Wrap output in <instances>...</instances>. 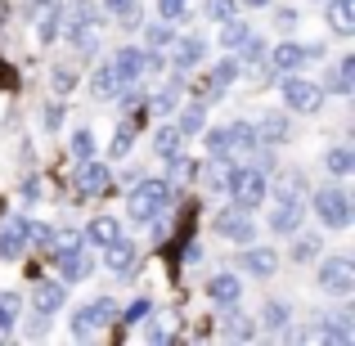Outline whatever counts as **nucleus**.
Masks as SVG:
<instances>
[{"mask_svg": "<svg viewBox=\"0 0 355 346\" xmlns=\"http://www.w3.org/2000/svg\"><path fill=\"white\" fill-rule=\"evenodd\" d=\"M59 32H68V41L77 45L81 54H90V50H95V41H99V32H104V14H99L90 0H72V5L63 9Z\"/></svg>", "mask_w": 355, "mask_h": 346, "instance_id": "nucleus-1", "label": "nucleus"}, {"mask_svg": "<svg viewBox=\"0 0 355 346\" xmlns=\"http://www.w3.org/2000/svg\"><path fill=\"white\" fill-rule=\"evenodd\" d=\"M225 189H230V198H234V207L239 211H257L261 202H266V193H270V180H266V171L261 166H230L225 171Z\"/></svg>", "mask_w": 355, "mask_h": 346, "instance_id": "nucleus-2", "label": "nucleus"}, {"mask_svg": "<svg viewBox=\"0 0 355 346\" xmlns=\"http://www.w3.org/2000/svg\"><path fill=\"white\" fill-rule=\"evenodd\" d=\"M166 202H171V184L166 180H139L130 189V220L148 225V220H157L166 211Z\"/></svg>", "mask_w": 355, "mask_h": 346, "instance_id": "nucleus-3", "label": "nucleus"}, {"mask_svg": "<svg viewBox=\"0 0 355 346\" xmlns=\"http://www.w3.org/2000/svg\"><path fill=\"white\" fill-rule=\"evenodd\" d=\"M311 207L320 211V225H329V230H351V193L342 189V184H324V189H315Z\"/></svg>", "mask_w": 355, "mask_h": 346, "instance_id": "nucleus-4", "label": "nucleus"}, {"mask_svg": "<svg viewBox=\"0 0 355 346\" xmlns=\"http://www.w3.org/2000/svg\"><path fill=\"white\" fill-rule=\"evenodd\" d=\"M113 320H117V302L113 297H95V302H86L72 315V338H95V333H104Z\"/></svg>", "mask_w": 355, "mask_h": 346, "instance_id": "nucleus-5", "label": "nucleus"}, {"mask_svg": "<svg viewBox=\"0 0 355 346\" xmlns=\"http://www.w3.org/2000/svg\"><path fill=\"white\" fill-rule=\"evenodd\" d=\"M320 288L329 297H351L355 293V261L351 257H324L320 261Z\"/></svg>", "mask_w": 355, "mask_h": 346, "instance_id": "nucleus-6", "label": "nucleus"}, {"mask_svg": "<svg viewBox=\"0 0 355 346\" xmlns=\"http://www.w3.org/2000/svg\"><path fill=\"white\" fill-rule=\"evenodd\" d=\"M279 95H284V104L293 113H320V104H324V86H315L306 77H284L279 81Z\"/></svg>", "mask_w": 355, "mask_h": 346, "instance_id": "nucleus-7", "label": "nucleus"}, {"mask_svg": "<svg viewBox=\"0 0 355 346\" xmlns=\"http://www.w3.org/2000/svg\"><path fill=\"white\" fill-rule=\"evenodd\" d=\"M63 302H68V284L63 279H41V284H32V311L36 315H59Z\"/></svg>", "mask_w": 355, "mask_h": 346, "instance_id": "nucleus-8", "label": "nucleus"}, {"mask_svg": "<svg viewBox=\"0 0 355 346\" xmlns=\"http://www.w3.org/2000/svg\"><path fill=\"white\" fill-rule=\"evenodd\" d=\"M211 230L225 234V239H234L239 248H248V243L257 239V225H252V216H248V211H239V207H225V211L216 216V225H211Z\"/></svg>", "mask_w": 355, "mask_h": 346, "instance_id": "nucleus-9", "label": "nucleus"}, {"mask_svg": "<svg viewBox=\"0 0 355 346\" xmlns=\"http://www.w3.org/2000/svg\"><path fill=\"white\" fill-rule=\"evenodd\" d=\"M311 59H324V45H293V41H284V45L270 50V68H284V72L302 68V63H311Z\"/></svg>", "mask_w": 355, "mask_h": 346, "instance_id": "nucleus-10", "label": "nucleus"}, {"mask_svg": "<svg viewBox=\"0 0 355 346\" xmlns=\"http://www.w3.org/2000/svg\"><path fill=\"white\" fill-rule=\"evenodd\" d=\"M306 220V198H275V211H270V230L275 234H297Z\"/></svg>", "mask_w": 355, "mask_h": 346, "instance_id": "nucleus-11", "label": "nucleus"}, {"mask_svg": "<svg viewBox=\"0 0 355 346\" xmlns=\"http://www.w3.org/2000/svg\"><path fill=\"white\" fill-rule=\"evenodd\" d=\"M113 68L121 77V86H130V81H139L148 72V50H139V45H121L113 54Z\"/></svg>", "mask_w": 355, "mask_h": 346, "instance_id": "nucleus-12", "label": "nucleus"}, {"mask_svg": "<svg viewBox=\"0 0 355 346\" xmlns=\"http://www.w3.org/2000/svg\"><path fill=\"white\" fill-rule=\"evenodd\" d=\"M257 139H261V148H275V144H284L288 139V130H293V121H288V113H279V108H270V113H261L257 121Z\"/></svg>", "mask_w": 355, "mask_h": 346, "instance_id": "nucleus-13", "label": "nucleus"}, {"mask_svg": "<svg viewBox=\"0 0 355 346\" xmlns=\"http://www.w3.org/2000/svg\"><path fill=\"white\" fill-rule=\"evenodd\" d=\"M239 266L248 270L252 279H270L279 270V252L275 248H257V243H248V248H243V257H239Z\"/></svg>", "mask_w": 355, "mask_h": 346, "instance_id": "nucleus-14", "label": "nucleus"}, {"mask_svg": "<svg viewBox=\"0 0 355 346\" xmlns=\"http://www.w3.org/2000/svg\"><path fill=\"white\" fill-rule=\"evenodd\" d=\"M320 338L351 346V342H355V315H351V311H329V315H320Z\"/></svg>", "mask_w": 355, "mask_h": 346, "instance_id": "nucleus-15", "label": "nucleus"}, {"mask_svg": "<svg viewBox=\"0 0 355 346\" xmlns=\"http://www.w3.org/2000/svg\"><path fill=\"white\" fill-rule=\"evenodd\" d=\"M135 257H139V248L130 239H121V234H117L113 243H104V266L117 270V275H126V270L135 266Z\"/></svg>", "mask_w": 355, "mask_h": 346, "instance_id": "nucleus-16", "label": "nucleus"}, {"mask_svg": "<svg viewBox=\"0 0 355 346\" xmlns=\"http://www.w3.org/2000/svg\"><path fill=\"white\" fill-rule=\"evenodd\" d=\"M108 166L104 162H95V157H86V162H81V171H77V189L81 193H104L108 189Z\"/></svg>", "mask_w": 355, "mask_h": 346, "instance_id": "nucleus-17", "label": "nucleus"}, {"mask_svg": "<svg viewBox=\"0 0 355 346\" xmlns=\"http://www.w3.org/2000/svg\"><path fill=\"white\" fill-rule=\"evenodd\" d=\"M202 54H207V45L198 41V36H184V41H175V54H171V68L175 72H189L202 63Z\"/></svg>", "mask_w": 355, "mask_h": 346, "instance_id": "nucleus-18", "label": "nucleus"}, {"mask_svg": "<svg viewBox=\"0 0 355 346\" xmlns=\"http://www.w3.org/2000/svg\"><path fill=\"white\" fill-rule=\"evenodd\" d=\"M324 5H329L333 36H351L355 32V0H324Z\"/></svg>", "mask_w": 355, "mask_h": 346, "instance_id": "nucleus-19", "label": "nucleus"}, {"mask_svg": "<svg viewBox=\"0 0 355 346\" xmlns=\"http://www.w3.org/2000/svg\"><path fill=\"white\" fill-rule=\"evenodd\" d=\"M288 320H293V311H288V302H266V306H261V329H266L270 338H279V333H288Z\"/></svg>", "mask_w": 355, "mask_h": 346, "instance_id": "nucleus-20", "label": "nucleus"}, {"mask_svg": "<svg viewBox=\"0 0 355 346\" xmlns=\"http://www.w3.org/2000/svg\"><path fill=\"white\" fill-rule=\"evenodd\" d=\"M207 297H211L216 306H234L239 297H243V284H239L234 275H216V279L207 284Z\"/></svg>", "mask_w": 355, "mask_h": 346, "instance_id": "nucleus-21", "label": "nucleus"}, {"mask_svg": "<svg viewBox=\"0 0 355 346\" xmlns=\"http://www.w3.org/2000/svg\"><path fill=\"white\" fill-rule=\"evenodd\" d=\"M202 144H207V153L216 157V162L234 157V139H230V126H211V130H202Z\"/></svg>", "mask_w": 355, "mask_h": 346, "instance_id": "nucleus-22", "label": "nucleus"}, {"mask_svg": "<svg viewBox=\"0 0 355 346\" xmlns=\"http://www.w3.org/2000/svg\"><path fill=\"white\" fill-rule=\"evenodd\" d=\"M59 270H63V284H81V279L90 275V257H86V248L81 252H68V257H59Z\"/></svg>", "mask_w": 355, "mask_h": 346, "instance_id": "nucleus-23", "label": "nucleus"}, {"mask_svg": "<svg viewBox=\"0 0 355 346\" xmlns=\"http://www.w3.org/2000/svg\"><path fill=\"white\" fill-rule=\"evenodd\" d=\"M23 225L27 220H9V225L0 230V261H14L18 252H23Z\"/></svg>", "mask_w": 355, "mask_h": 346, "instance_id": "nucleus-24", "label": "nucleus"}, {"mask_svg": "<svg viewBox=\"0 0 355 346\" xmlns=\"http://www.w3.org/2000/svg\"><path fill=\"white\" fill-rule=\"evenodd\" d=\"M220 329H225V338H230V342H252V338H257V324H252L248 315H239V311H230Z\"/></svg>", "mask_w": 355, "mask_h": 346, "instance_id": "nucleus-25", "label": "nucleus"}, {"mask_svg": "<svg viewBox=\"0 0 355 346\" xmlns=\"http://www.w3.org/2000/svg\"><path fill=\"white\" fill-rule=\"evenodd\" d=\"M90 86H95V95H117V90H121V77H117L113 59H108V63H99V68H95Z\"/></svg>", "mask_w": 355, "mask_h": 346, "instance_id": "nucleus-26", "label": "nucleus"}, {"mask_svg": "<svg viewBox=\"0 0 355 346\" xmlns=\"http://www.w3.org/2000/svg\"><path fill=\"white\" fill-rule=\"evenodd\" d=\"M117 234H121V225H117L113 216H95V220H90V230H86V239L95 243V248H104V243H113Z\"/></svg>", "mask_w": 355, "mask_h": 346, "instance_id": "nucleus-27", "label": "nucleus"}, {"mask_svg": "<svg viewBox=\"0 0 355 346\" xmlns=\"http://www.w3.org/2000/svg\"><path fill=\"white\" fill-rule=\"evenodd\" d=\"M59 23H63V9L59 5H50V9H41V32H36V36H41V45H54V41H59Z\"/></svg>", "mask_w": 355, "mask_h": 346, "instance_id": "nucleus-28", "label": "nucleus"}, {"mask_svg": "<svg viewBox=\"0 0 355 346\" xmlns=\"http://www.w3.org/2000/svg\"><path fill=\"white\" fill-rule=\"evenodd\" d=\"M81 248H86V234H81V230H63V234H54V243H50L54 261L68 257V252H81Z\"/></svg>", "mask_w": 355, "mask_h": 346, "instance_id": "nucleus-29", "label": "nucleus"}, {"mask_svg": "<svg viewBox=\"0 0 355 346\" xmlns=\"http://www.w3.org/2000/svg\"><path fill=\"white\" fill-rule=\"evenodd\" d=\"M275 198H306V175L302 171H288L275 180Z\"/></svg>", "mask_w": 355, "mask_h": 346, "instance_id": "nucleus-30", "label": "nucleus"}, {"mask_svg": "<svg viewBox=\"0 0 355 346\" xmlns=\"http://www.w3.org/2000/svg\"><path fill=\"white\" fill-rule=\"evenodd\" d=\"M18 315H23V297H18V293H0V333L14 329Z\"/></svg>", "mask_w": 355, "mask_h": 346, "instance_id": "nucleus-31", "label": "nucleus"}, {"mask_svg": "<svg viewBox=\"0 0 355 346\" xmlns=\"http://www.w3.org/2000/svg\"><path fill=\"white\" fill-rule=\"evenodd\" d=\"M234 77H239V63H234V59H220L216 68H211V86H207V95H220V90H225Z\"/></svg>", "mask_w": 355, "mask_h": 346, "instance_id": "nucleus-32", "label": "nucleus"}, {"mask_svg": "<svg viewBox=\"0 0 355 346\" xmlns=\"http://www.w3.org/2000/svg\"><path fill=\"white\" fill-rule=\"evenodd\" d=\"M180 144H184L180 126H162V130H157V139H153V148H157L162 157H175V153H180Z\"/></svg>", "mask_w": 355, "mask_h": 346, "instance_id": "nucleus-33", "label": "nucleus"}, {"mask_svg": "<svg viewBox=\"0 0 355 346\" xmlns=\"http://www.w3.org/2000/svg\"><path fill=\"white\" fill-rule=\"evenodd\" d=\"M175 104H180V72H175V77L166 81L162 90H157V99H153V113H171Z\"/></svg>", "mask_w": 355, "mask_h": 346, "instance_id": "nucleus-34", "label": "nucleus"}, {"mask_svg": "<svg viewBox=\"0 0 355 346\" xmlns=\"http://www.w3.org/2000/svg\"><path fill=\"white\" fill-rule=\"evenodd\" d=\"M248 36H252L248 23H239V18H225V32H220V45H225V50H239Z\"/></svg>", "mask_w": 355, "mask_h": 346, "instance_id": "nucleus-35", "label": "nucleus"}, {"mask_svg": "<svg viewBox=\"0 0 355 346\" xmlns=\"http://www.w3.org/2000/svg\"><path fill=\"white\" fill-rule=\"evenodd\" d=\"M148 315H153V302H148V297H139V302H130L126 311H121V324H126V329H139Z\"/></svg>", "mask_w": 355, "mask_h": 346, "instance_id": "nucleus-36", "label": "nucleus"}, {"mask_svg": "<svg viewBox=\"0 0 355 346\" xmlns=\"http://www.w3.org/2000/svg\"><path fill=\"white\" fill-rule=\"evenodd\" d=\"M324 162H329L333 175H351L355 171V153H351V148H329V157H324Z\"/></svg>", "mask_w": 355, "mask_h": 346, "instance_id": "nucleus-37", "label": "nucleus"}, {"mask_svg": "<svg viewBox=\"0 0 355 346\" xmlns=\"http://www.w3.org/2000/svg\"><path fill=\"white\" fill-rule=\"evenodd\" d=\"M50 86L59 90V95H72V86H77V72H72L68 63H54V68H50Z\"/></svg>", "mask_w": 355, "mask_h": 346, "instance_id": "nucleus-38", "label": "nucleus"}, {"mask_svg": "<svg viewBox=\"0 0 355 346\" xmlns=\"http://www.w3.org/2000/svg\"><path fill=\"white\" fill-rule=\"evenodd\" d=\"M144 41H148V50H162V45H171L175 41V32H171V23H153V27H144Z\"/></svg>", "mask_w": 355, "mask_h": 346, "instance_id": "nucleus-39", "label": "nucleus"}, {"mask_svg": "<svg viewBox=\"0 0 355 346\" xmlns=\"http://www.w3.org/2000/svg\"><path fill=\"white\" fill-rule=\"evenodd\" d=\"M320 248H324L320 234H302V239L293 243V261H315V257H320Z\"/></svg>", "mask_w": 355, "mask_h": 346, "instance_id": "nucleus-40", "label": "nucleus"}, {"mask_svg": "<svg viewBox=\"0 0 355 346\" xmlns=\"http://www.w3.org/2000/svg\"><path fill=\"white\" fill-rule=\"evenodd\" d=\"M23 243L50 248V243H54V230H50V225H41V220H27V225H23Z\"/></svg>", "mask_w": 355, "mask_h": 346, "instance_id": "nucleus-41", "label": "nucleus"}, {"mask_svg": "<svg viewBox=\"0 0 355 346\" xmlns=\"http://www.w3.org/2000/svg\"><path fill=\"white\" fill-rule=\"evenodd\" d=\"M234 9H239V0H207L202 14H207L211 23H225V18H234Z\"/></svg>", "mask_w": 355, "mask_h": 346, "instance_id": "nucleus-42", "label": "nucleus"}, {"mask_svg": "<svg viewBox=\"0 0 355 346\" xmlns=\"http://www.w3.org/2000/svg\"><path fill=\"white\" fill-rule=\"evenodd\" d=\"M72 157H77V162L95 157V135H90V130H77V135H72Z\"/></svg>", "mask_w": 355, "mask_h": 346, "instance_id": "nucleus-43", "label": "nucleus"}, {"mask_svg": "<svg viewBox=\"0 0 355 346\" xmlns=\"http://www.w3.org/2000/svg\"><path fill=\"white\" fill-rule=\"evenodd\" d=\"M175 126H180V135H193V130H202V104H189L180 113V121H175Z\"/></svg>", "mask_w": 355, "mask_h": 346, "instance_id": "nucleus-44", "label": "nucleus"}, {"mask_svg": "<svg viewBox=\"0 0 355 346\" xmlns=\"http://www.w3.org/2000/svg\"><path fill=\"white\" fill-rule=\"evenodd\" d=\"M239 50H243V63H261L266 59V41H261V36H248Z\"/></svg>", "mask_w": 355, "mask_h": 346, "instance_id": "nucleus-45", "label": "nucleus"}, {"mask_svg": "<svg viewBox=\"0 0 355 346\" xmlns=\"http://www.w3.org/2000/svg\"><path fill=\"white\" fill-rule=\"evenodd\" d=\"M184 9H189V0H157V14H162L166 23H175V18H184Z\"/></svg>", "mask_w": 355, "mask_h": 346, "instance_id": "nucleus-46", "label": "nucleus"}, {"mask_svg": "<svg viewBox=\"0 0 355 346\" xmlns=\"http://www.w3.org/2000/svg\"><path fill=\"white\" fill-rule=\"evenodd\" d=\"M104 9L117 14V18H126V23H135V0H104Z\"/></svg>", "mask_w": 355, "mask_h": 346, "instance_id": "nucleus-47", "label": "nucleus"}, {"mask_svg": "<svg viewBox=\"0 0 355 346\" xmlns=\"http://www.w3.org/2000/svg\"><path fill=\"white\" fill-rule=\"evenodd\" d=\"M113 153H117V157H121V153H130V121L117 130V139H113Z\"/></svg>", "mask_w": 355, "mask_h": 346, "instance_id": "nucleus-48", "label": "nucleus"}, {"mask_svg": "<svg viewBox=\"0 0 355 346\" xmlns=\"http://www.w3.org/2000/svg\"><path fill=\"white\" fill-rule=\"evenodd\" d=\"M50 5H59V0H23L27 14H41V9H50Z\"/></svg>", "mask_w": 355, "mask_h": 346, "instance_id": "nucleus-49", "label": "nucleus"}, {"mask_svg": "<svg viewBox=\"0 0 355 346\" xmlns=\"http://www.w3.org/2000/svg\"><path fill=\"white\" fill-rule=\"evenodd\" d=\"M144 324H148V320H144ZM148 338H153V342H166L171 333H166V324H148Z\"/></svg>", "mask_w": 355, "mask_h": 346, "instance_id": "nucleus-50", "label": "nucleus"}, {"mask_svg": "<svg viewBox=\"0 0 355 346\" xmlns=\"http://www.w3.org/2000/svg\"><path fill=\"white\" fill-rule=\"evenodd\" d=\"M207 189H216V193L225 189V171H207Z\"/></svg>", "mask_w": 355, "mask_h": 346, "instance_id": "nucleus-51", "label": "nucleus"}, {"mask_svg": "<svg viewBox=\"0 0 355 346\" xmlns=\"http://www.w3.org/2000/svg\"><path fill=\"white\" fill-rule=\"evenodd\" d=\"M36 193H41V180H36V175H32V180H23V198H36Z\"/></svg>", "mask_w": 355, "mask_h": 346, "instance_id": "nucleus-52", "label": "nucleus"}, {"mask_svg": "<svg viewBox=\"0 0 355 346\" xmlns=\"http://www.w3.org/2000/svg\"><path fill=\"white\" fill-rule=\"evenodd\" d=\"M275 18H279V27H293V23H297V14H293V9H279Z\"/></svg>", "mask_w": 355, "mask_h": 346, "instance_id": "nucleus-53", "label": "nucleus"}, {"mask_svg": "<svg viewBox=\"0 0 355 346\" xmlns=\"http://www.w3.org/2000/svg\"><path fill=\"white\" fill-rule=\"evenodd\" d=\"M243 5H248V9H266L270 0H243Z\"/></svg>", "mask_w": 355, "mask_h": 346, "instance_id": "nucleus-54", "label": "nucleus"}, {"mask_svg": "<svg viewBox=\"0 0 355 346\" xmlns=\"http://www.w3.org/2000/svg\"><path fill=\"white\" fill-rule=\"evenodd\" d=\"M9 23V5H5V0H0V27H5Z\"/></svg>", "mask_w": 355, "mask_h": 346, "instance_id": "nucleus-55", "label": "nucleus"}]
</instances>
